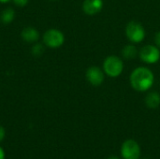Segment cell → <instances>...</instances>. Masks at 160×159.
Wrapping results in <instances>:
<instances>
[{
  "label": "cell",
  "mask_w": 160,
  "mask_h": 159,
  "mask_svg": "<svg viewBox=\"0 0 160 159\" xmlns=\"http://www.w3.org/2000/svg\"><path fill=\"white\" fill-rule=\"evenodd\" d=\"M154 73L144 67L135 68L129 78L132 88L138 92H145L149 90L154 83Z\"/></svg>",
  "instance_id": "6da1fadb"
},
{
  "label": "cell",
  "mask_w": 160,
  "mask_h": 159,
  "mask_svg": "<svg viewBox=\"0 0 160 159\" xmlns=\"http://www.w3.org/2000/svg\"><path fill=\"white\" fill-rule=\"evenodd\" d=\"M103 69L109 77L116 78L123 72L124 63L118 56L111 55L105 59L103 63Z\"/></svg>",
  "instance_id": "7a4b0ae2"
},
{
  "label": "cell",
  "mask_w": 160,
  "mask_h": 159,
  "mask_svg": "<svg viewBox=\"0 0 160 159\" xmlns=\"http://www.w3.org/2000/svg\"><path fill=\"white\" fill-rule=\"evenodd\" d=\"M42 40L47 47L52 49H57L64 44L65 36L60 30L52 28V29H48L44 33L42 37Z\"/></svg>",
  "instance_id": "3957f363"
},
{
  "label": "cell",
  "mask_w": 160,
  "mask_h": 159,
  "mask_svg": "<svg viewBox=\"0 0 160 159\" xmlns=\"http://www.w3.org/2000/svg\"><path fill=\"white\" fill-rule=\"evenodd\" d=\"M126 35L128 38L133 43H140L145 37V30L143 26L138 22H130L127 25Z\"/></svg>",
  "instance_id": "277c9868"
},
{
  "label": "cell",
  "mask_w": 160,
  "mask_h": 159,
  "mask_svg": "<svg viewBox=\"0 0 160 159\" xmlns=\"http://www.w3.org/2000/svg\"><path fill=\"white\" fill-rule=\"evenodd\" d=\"M121 156L124 159H139L141 157L140 144L134 140H127L121 146Z\"/></svg>",
  "instance_id": "5b68a950"
},
{
  "label": "cell",
  "mask_w": 160,
  "mask_h": 159,
  "mask_svg": "<svg viewBox=\"0 0 160 159\" xmlns=\"http://www.w3.org/2000/svg\"><path fill=\"white\" fill-rule=\"evenodd\" d=\"M140 58L146 64H156L160 58L159 49L153 45H145L140 51Z\"/></svg>",
  "instance_id": "8992f818"
},
{
  "label": "cell",
  "mask_w": 160,
  "mask_h": 159,
  "mask_svg": "<svg viewBox=\"0 0 160 159\" xmlns=\"http://www.w3.org/2000/svg\"><path fill=\"white\" fill-rule=\"evenodd\" d=\"M86 80L93 86H99L104 81V73L98 67H90L85 73Z\"/></svg>",
  "instance_id": "52a82bcc"
},
{
  "label": "cell",
  "mask_w": 160,
  "mask_h": 159,
  "mask_svg": "<svg viewBox=\"0 0 160 159\" xmlns=\"http://www.w3.org/2000/svg\"><path fill=\"white\" fill-rule=\"evenodd\" d=\"M103 7L102 0H84L82 3V10L87 15H95Z\"/></svg>",
  "instance_id": "ba28073f"
},
{
  "label": "cell",
  "mask_w": 160,
  "mask_h": 159,
  "mask_svg": "<svg viewBox=\"0 0 160 159\" xmlns=\"http://www.w3.org/2000/svg\"><path fill=\"white\" fill-rule=\"evenodd\" d=\"M21 36L22 39L26 42H36L39 38V33L38 31L34 27H25L22 29Z\"/></svg>",
  "instance_id": "9c48e42d"
},
{
  "label": "cell",
  "mask_w": 160,
  "mask_h": 159,
  "mask_svg": "<svg viewBox=\"0 0 160 159\" xmlns=\"http://www.w3.org/2000/svg\"><path fill=\"white\" fill-rule=\"evenodd\" d=\"M144 101L149 109H157L160 105V95L157 92H150Z\"/></svg>",
  "instance_id": "30bf717a"
},
{
  "label": "cell",
  "mask_w": 160,
  "mask_h": 159,
  "mask_svg": "<svg viewBox=\"0 0 160 159\" xmlns=\"http://www.w3.org/2000/svg\"><path fill=\"white\" fill-rule=\"evenodd\" d=\"M15 18V11L11 7H8L1 13V21L5 24L10 23Z\"/></svg>",
  "instance_id": "8fae6325"
},
{
  "label": "cell",
  "mask_w": 160,
  "mask_h": 159,
  "mask_svg": "<svg viewBox=\"0 0 160 159\" xmlns=\"http://www.w3.org/2000/svg\"><path fill=\"white\" fill-rule=\"evenodd\" d=\"M138 51L134 45H127L122 50V55L126 59H133L137 56Z\"/></svg>",
  "instance_id": "7c38bea8"
},
{
  "label": "cell",
  "mask_w": 160,
  "mask_h": 159,
  "mask_svg": "<svg viewBox=\"0 0 160 159\" xmlns=\"http://www.w3.org/2000/svg\"><path fill=\"white\" fill-rule=\"evenodd\" d=\"M44 52V47L41 43H37L32 47V53L35 56H40Z\"/></svg>",
  "instance_id": "4fadbf2b"
},
{
  "label": "cell",
  "mask_w": 160,
  "mask_h": 159,
  "mask_svg": "<svg viewBox=\"0 0 160 159\" xmlns=\"http://www.w3.org/2000/svg\"><path fill=\"white\" fill-rule=\"evenodd\" d=\"M12 1H13V3H14L17 7H25V6L28 4V1H29V0H12Z\"/></svg>",
  "instance_id": "5bb4252c"
},
{
  "label": "cell",
  "mask_w": 160,
  "mask_h": 159,
  "mask_svg": "<svg viewBox=\"0 0 160 159\" xmlns=\"http://www.w3.org/2000/svg\"><path fill=\"white\" fill-rule=\"evenodd\" d=\"M155 43L158 46V48L160 49V31H158L155 36Z\"/></svg>",
  "instance_id": "9a60e30c"
},
{
  "label": "cell",
  "mask_w": 160,
  "mask_h": 159,
  "mask_svg": "<svg viewBox=\"0 0 160 159\" xmlns=\"http://www.w3.org/2000/svg\"><path fill=\"white\" fill-rule=\"evenodd\" d=\"M5 136H6V130L2 126H0V142L4 140Z\"/></svg>",
  "instance_id": "2e32d148"
},
{
  "label": "cell",
  "mask_w": 160,
  "mask_h": 159,
  "mask_svg": "<svg viewBox=\"0 0 160 159\" xmlns=\"http://www.w3.org/2000/svg\"><path fill=\"white\" fill-rule=\"evenodd\" d=\"M0 159H5V153L1 147H0Z\"/></svg>",
  "instance_id": "e0dca14e"
},
{
  "label": "cell",
  "mask_w": 160,
  "mask_h": 159,
  "mask_svg": "<svg viewBox=\"0 0 160 159\" xmlns=\"http://www.w3.org/2000/svg\"><path fill=\"white\" fill-rule=\"evenodd\" d=\"M10 0H0V3H2V4H6V3H8Z\"/></svg>",
  "instance_id": "ac0fdd59"
},
{
  "label": "cell",
  "mask_w": 160,
  "mask_h": 159,
  "mask_svg": "<svg viewBox=\"0 0 160 159\" xmlns=\"http://www.w3.org/2000/svg\"><path fill=\"white\" fill-rule=\"evenodd\" d=\"M108 159H119L117 157H109Z\"/></svg>",
  "instance_id": "d6986e66"
},
{
  "label": "cell",
  "mask_w": 160,
  "mask_h": 159,
  "mask_svg": "<svg viewBox=\"0 0 160 159\" xmlns=\"http://www.w3.org/2000/svg\"><path fill=\"white\" fill-rule=\"evenodd\" d=\"M51 1H55V0H51Z\"/></svg>",
  "instance_id": "ffe728a7"
}]
</instances>
